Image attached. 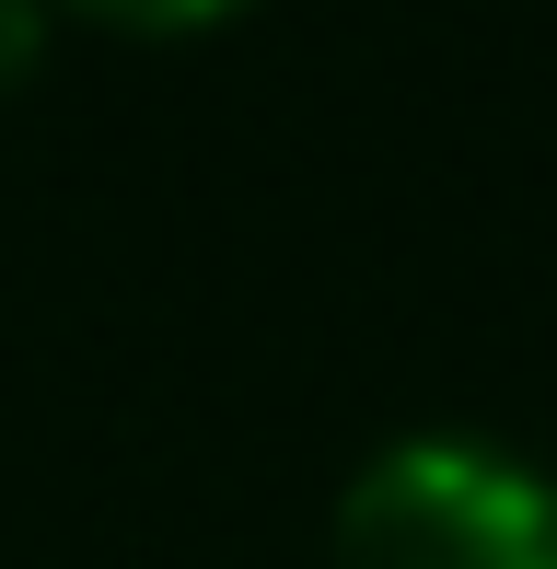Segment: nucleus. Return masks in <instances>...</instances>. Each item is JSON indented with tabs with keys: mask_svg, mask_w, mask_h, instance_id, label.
<instances>
[{
	"mask_svg": "<svg viewBox=\"0 0 557 569\" xmlns=\"http://www.w3.org/2000/svg\"><path fill=\"white\" fill-rule=\"evenodd\" d=\"M337 569H557V477L488 430H395L337 488Z\"/></svg>",
	"mask_w": 557,
	"mask_h": 569,
	"instance_id": "nucleus-1",
	"label": "nucleus"
},
{
	"mask_svg": "<svg viewBox=\"0 0 557 569\" xmlns=\"http://www.w3.org/2000/svg\"><path fill=\"white\" fill-rule=\"evenodd\" d=\"M47 12H93L117 36H198V23H233L244 0H47Z\"/></svg>",
	"mask_w": 557,
	"mask_h": 569,
	"instance_id": "nucleus-2",
	"label": "nucleus"
},
{
	"mask_svg": "<svg viewBox=\"0 0 557 569\" xmlns=\"http://www.w3.org/2000/svg\"><path fill=\"white\" fill-rule=\"evenodd\" d=\"M36 59H47V0H0V106L36 82Z\"/></svg>",
	"mask_w": 557,
	"mask_h": 569,
	"instance_id": "nucleus-3",
	"label": "nucleus"
}]
</instances>
